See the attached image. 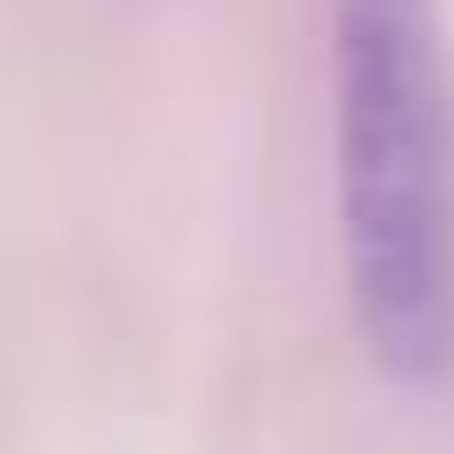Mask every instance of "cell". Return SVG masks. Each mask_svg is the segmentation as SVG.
Here are the masks:
<instances>
[{
    "label": "cell",
    "mask_w": 454,
    "mask_h": 454,
    "mask_svg": "<svg viewBox=\"0 0 454 454\" xmlns=\"http://www.w3.org/2000/svg\"><path fill=\"white\" fill-rule=\"evenodd\" d=\"M348 318L402 387L454 379V46L439 0H333Z\"/></svg>",
    "instance_id": "cell-1"
}]
</instances>
